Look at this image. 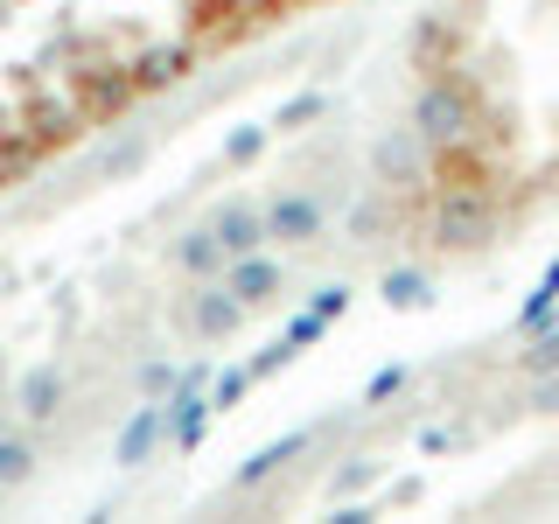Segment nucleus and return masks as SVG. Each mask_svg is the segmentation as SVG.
Masks as SVG:
<instances>
[{"label":"nucleus","instance_id":"obj_1","mask_svg":"<svg viewBox=\"0 0 559 524\" xmlns=\"http://www.w3.org/2000/svg\"><path fill=\"white\" fill-rule=\"evenodd\" d=\"M413 133L427 147H448V140H476L483 133V98L468 78H427L413 92Z\"/></svg>","mask_w":559,"mask_h":524},{"label":"nucleus","instance_id":"obj_2","mask_svg":"<svg viewBox=\"0 0 559 524\" xmlns=\"http://www.w3.org/2000/svg\"><path fill=\"white\" fill-rule=\"evenodd\" d=\"M489 224H497V189H441V196H433L427 231H433V245L462 252V245H483L489 238Z\"/></svg>","mask_w":559,"mask_h":524},{"label":"nucleus","instance_id":"obj_3","mask_svg":"<svg viewBox=\"0 0 559 524\" xmlns=\"http://www.w3.org/2000/svg\"><path fill=\"white\" fill-rule=\"evenodd\" d=\"M245 314H252V308H245L224 279H197V294H182L175 322H182L197 343H224V336H238V329H245Z\"/></svg>","mask_w":559,"mask_h":524},{"label":"nucleus","instance_id":"obj_4","mask_svg":"<svg viewBox=\"0 0 559 524\" xmlns=\"http://www.w3.org/2000/svg\"><path fill=\"white\" fill-rule=\"evenodd\" d=\"M322 238V196L314 189H280L266 203V245H314Z\"/></svg>","mask_w":559,"mask_h":524},{"label":"nucleus","instance_id":"obj_5","mask_svg":"<svg viewBox=\"0 0 559 524\" xmlns=\"http://www.w3.org/2000/svg\"><path fill=\"white\" fill-rule=\"evenodd\" d=\"M224 287H231L245 308H266V301H280V294H287V266H280V259H266V245H259V252H238L231 266H224Z\"/></svg>","mask_w":559,"mask_h":524},{"label":"nucleus","instance_id":"obj_6","mask_svg":"<svg viewBox=\"0 0 559 524\" xmlns=\"http://www.w3.org/2000/svg\"><path fill=\"white\" fill-rule=\"evenodd\" d=\"M210 231L224 238V252H259L266 245V203H252V196H224L217 210H210Z\"/></svg>","mask_w":559,"mask_h":524},{"label":"nucleus","instance_id":"obj_7","mask_svg":"<svg viewBox=\"0 0 559 524\" xmlns=\"http://www.w3.org/2000/svg\"><path fill=\"white\" fill-rule=\"evenodd\" d=\"M162 441H168V398H147V406L127 413V427H119V448H112V454H119L127 468H140Z\"/></svg>","mask_w":559,"mask_h":524},{"label":"nucleus","instance_id":"obj_8","mask_svg":"<svg viewBox=\"0 0 559 524\" xmlns=\"http://www.w3.org/2000/svg\"><path fill=\"white\" fill-rule=\"evenodd\" d=\"M189 70H197V43H154L147 57L133 63V84L140 92H168V84H182Z\"/></svg>","mask_w":559,"mask_h":524},{"label":"nucleus","instance_id":"obj_9","mask_svg":"<svg viewBox=\"0 0 559 524\" xmlns=\"http://www.w3.org/2000/svg\"><path fill=\"white\" fill-rule=\"evenodd\" d=\"M140 92L133 84V70H112V63H98V70H78V105L92 119H105V112H119V105H127Z\"/></svg>","mask_w":559,"mask_h":524},{"label":"nucleus","instance_id":"obj_10","mask_svg":"<svg viewBox=\"0 0 559 524\" xmlns=\"http://www.w3.org/2000/svg\"><path fill=\"white\" fill-rule=\"evenodd\" d=\"M175 266H182L189 279H224L231 252H224V238L210 231V224H197V231H182V238H175Z\"/></svg>","mask_w":559,"mask_h":524},{"label":"nucleus","instance_id":"obj_11","mask_svg":"<svg viewBox=\"0 0 559 524\" xmlns=\"http://www.w3.org/2000/svg\"><path fill=\"white\" fill-rule=\"evenodd\" d=\"M301 454H308V433H280V441H266V448L252 454V462L238 468L231 489H259V483H273L280 468H287V462H301Z\"/></svg>","mask_w":559,"mask_h":524},{"label":"nucleus","instance_id":"obj_12","mask_svg":"<svg viewBox=\"0 0 559 524\" xmlns=\"http://www.w3.org/2000/svg\"><path fill=\"white\" fill-rule=\"evenodd\" d=\"M84 119H92V112H84L78 98H35V105H28V133L43 140V147H57V140H70V133L84 127Z\"/></svg>","mask_w":559,"mask_h":524},{"label":"nucleus","instance_id":"obj_13","mask_svg":"<svg viewBox=\"0 0 559 524\" xmlns=\"http://www.w3.org/2000/svg\"><path fill=\"white\" fill-rule=\"evenodd\" d=\"M14 406H22L28 419H49L63 406V371L57 364H35V371H22V384H14Z\"/></svg>","mask_w":559,"mask_h":524},{"label":"nucleus","instance_id":"obj_14","mask_svg":"<svg viewBox=\"0 0 559 524\" xmlns=\"http://www.w3.org/2000/svg\"><path fill=\"white\" fill-rule=\"evenodd\" d=\"M203 427H210V392H175L168 398V448H197L203 441Z\"/></svg>","mask_w":559,"mask_h":524},{"label":"nucleus","instance_id":"obj_15","mask_svg":"<svg viewBox=\"0 0 559 524\" xmlns=\"http://www.w3.org/2000/svg\"><path fill=\"white\" fill-rule=\"evenodd\" d=\"M419 147H427V140H419L413 127H399V133L378 147V175H384V182H413V175H419V162H427Z\"/></svg>","mask_w":559,"mask_h":524},{"label":"nucleus","instance_id":"obj_16","mask_svg":"<svg viewBox=\"0 0 559 524\" xmlns=\"http://www.w3.org/2000/svg\"><path fill=\"white\" fill-rule=\"evenodd\" d=\"M35 476V441H22V433H0V483H28Z\"/></svg>","mask_w":559,"mask_h":524},{"label":"nucleus","instance_id":"obj_17","mask_svg":"<svg viewBox=\"0 0 559 524\" xmlns=\"http://www.w3.org/2000/svg\"><path fill=\"white\" fill-rule=\"evenodd\" d=\"M322 112H329V98H322V92H301V98H287V105H280V119H273V127H280V133H301V127H314Z\"/></svg>","mask_w":559,"mask_h":524},{"label":"nucleus","instance_id":"obj_18","mask_svg":"<svg viewBox=\"0 0 559 524\" xmlns=\"http://www.w3.org/2000/svg\"><path fill=\"white\" fill-rule=\"evenodd\" d=\"M245 392H252V371H217L210 378V413H231Z\"/></svg>","mask_w":559,"mask_h":524},{"label":"nucleus","instance_id":"obj_19","mask_svg":"<svg viewBox=\"0 0 559 524\" xmlns=\"http://www.w3.org/2000/svg\"><path fill=\"white\" fill-rule=\"evenodd\" d=\"M384 301H392V308H419V301H427V279H419V273H384Z\"/></svg>","mask_w":559,"mask_h":524},{"label":"nucleus","instance_id":"obj_20","mask_svg":"<svg viewBox=\"0 0 559 524\" xmlns=\"http://www.w3.org/2000/svg\"><path fill=\"white\" fill-rule=\"evenodd\" d=\"M294 357H301V349H294V336H287V329H280V343H266V349H259V364H252V378H273V371H287V364Z\"/></svg>","mask_w":559,"mask_h":524},{"label":"nucleus","instance_id":"obj_21","mask_svg":"<svg viewBox=\"0 0 559 524\" xmlns=\"http://www.w3.org/2000/svg\"><path fill=\"white\" fill-rule=\"evenodd\" d=\"M308 308L322 314V322H336V314L349 308V287H343V279H329V287H314V294H308Z\"/></svg>","mask_w":559,"mask_h":524},{"label":"nucleus","instance_id":"obj_22","mask_svg":"<svg viewBox=\"0 0 559 524\" xmlns=\"http://www.w3.org/2000/svg\"><path fill=\"white\" fill-rule=\"evenodd\" d=\"M322 314H314V308H301V314H294V322H287V336H294V349H314V343H322Z\"/></svg>","mask_w":559,"mask_h":524},{"label":"nucleus","instance_id":"obj_23","mask_svg":"<svg viewBox=\"0 0 559 524\" xmlns=\"http://www.w3.org/2000/svg\"><path fill=\"white\" fill-rule=\"evenodd\" d=\"M259 147H266V127H245V133H231V147H224V154L245 168V162H259Z\"/></svg>","mask_w":559,"mask_h":524},{"label":"nucleus","instance_id":"obj_24","mask_svg":"<svg viewBox=\"0 0 559 524\" xmlns=\"http://www.w3.org/2000/svg\"><path fill=\"white\" fill-rule=\"evenodd\" d=\"M399 384H406V364H392V371H378V378H371V392H364V406H378V398H392Z\"/></svg>","mask_w":559,"mask_h":524},{"label":"nucleus","instance_id":"obj_25","mask_svg":"<svg viewBox=\"0 0 559 524\" xmlns=\"http://www.w3.org/2000/svg\"><path fill=\"white\" fill-rule=\"evenodd\" d=\"M175 384V364H140V392H168Z\"/></svg>","mask_w":559,"mask_h":524},{"label":"nucleus","instance_id":"obj_26","mask_svg":"<svg viewBox=\"0 0 559 524\" xmlns=\"http://www.w3.org/2000/svg\"><path fill=\"white\" fill-rule=\"evenodd\" d=\"M210 384V364H189V371H175V392H203Z\"/></svg>","mask_w":559,"mask_h":524},{"label":"nucleus","instance_id":"obj_27","mask_svg":"<svg viewBox=\"0 0 559 524\" xmlns=\"http://www.w3.org/2000/svg\"><path fill=\"white\" fill-rule=\"evenodd\" d=\"M0 433H8V406H0Z\"/></svg>","mask_w":559,"mask_h":524},{"label":"nucleus","instance_id":"obj_28","mask_svg":"<svg viewBox=\"0 0 559 524\" xmlns=\"http://www.w3.org/2000/svg\"><path fill=\"white\" fill-rule=\"evenodd\" d=\"M0 497H8V483H0Z\"/></svg>","mask_w":559,"mask_h":524},{"label":"nucleus","instance_id":"obj_29","mask_svg":"<svg viewBox=\"0 0 559 524\" xmlns=\"http://www.w3.org/2000/svg\"><path fill=\"white\" fill-rule=\"evenodd\" d=\"M0 378H8V371H0Z\"/></svg>","mask_w":559,"mask_h":524}]
</instances>
